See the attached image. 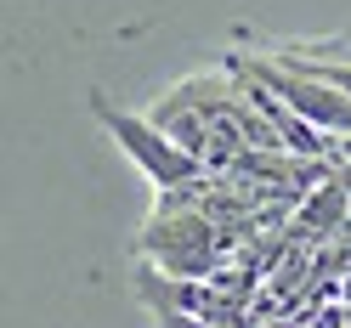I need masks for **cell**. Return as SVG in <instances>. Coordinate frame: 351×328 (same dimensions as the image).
Segmentation results:
<instances>
[{"label": "cell", "instance_id": "obj_1", "mask_svg": "<svg viewBox=\"0 0 351 328\" xmlns=\"http://www.w3.org/2000/svg\"><path fill=\"white\" fill-rule=\"evenodd\" d=\"M142 249V266L165 272V277H182V283H199V277H215L227 266V232L199 210H153V221L142 227L136 238Z\"/></svg>", "mask_w": 351, "mask_h": 328}, {"label": "cell", "instance_id": "obj_2", "mask_svg": "<svg viewBox=\"0 0 351 328\" xmlns=\"http://www.w3.org/2000/svg\"><path fill=\"white\" fill-rule=\"evenodd\" d=\"M91 108H97V119L114 130V142L130 153V159L142 164V176L159 187V192H170V187H182V181H193V176H204V164L193 159V153H182L170 136L153 119H136V114H119L108 97H91Z\"/></svg>", "mask_w": 351, "mask_h": 328}, {"label": "cell", "instance_id": "obj_3", "mask_svg": "<svg viewBox=\"0 0 351 328\" xmlns=\"http://www.w3.org/2000/svg\"><path fill=\"white\" fill-rule=\"evenodd\" d=\"M232 57H238V51H232ZM238 62H244L267 91H278L306 125H317L323 136H351V97H340L335 85L306 79L300 68H289V62H278V57H238Z\"/></svg>", "mask_w": 351, "mask_h": 328}, {"label": "cell", "instance_id": "obj_4", "mask_svg": "<svg viewBox=\"0 0 351 328\" xmlns=\"http://www.w3.org/2000/svg\"><path fill=\"white\" fill-rule=\"evenodd\" d=\"M346 221H351V187H346V176L335 170V176H328V181H323V187L312 192V199H306V204L295 210L289 232L323 249V244H328V238H335V232H340Z\"/></svg>", "mask_w": 351, "mask_h": 328}, {"label": "cell", "instance_id": "obj_5", "mask_svg": "<svg viewBox=\"0 0 351 328\" xmlns=\"http://www.w3.org/2000/svg\"><path fill=\"white\" fill-rule=\"evenodd\" d=\"M289 68H300L306 79H323V85H335L340 97H351V68L346 62H289Z\"/></svg>", "mask_w": 351, "mask_h": 328}, {"label": "cell", "instance_id": "obj_6", "mask_svg": "<svg viewBox=\"0 0 351 328\" xmlns=\"http://www.w3.org/2000/svg\"><path fill=\"white\" fill-rule=\"evenodd\" d=\"M153 323H159V328H210V323H193L182 312H153Z\"/></svg>", "mask_w": 351, "mask_h": 328}]
</instances>
